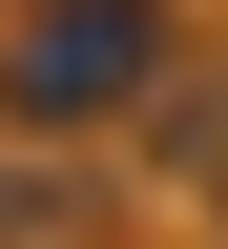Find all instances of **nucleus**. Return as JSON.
Masks as SVG:
<instances>
[{"label":"nucleus","instance_id":"1","mask_svg":"<svg viewBox=\"0 0 228 249\" xmlns=\"http://www.w3.org/2000/svg\"><path fill=\"white\" fill-rule=\"evenodd\" d=\"M124 42H145V21H124V0H83V21L42 42V83H62V104H104V83H124Z\"/></svg>","mask_w":228,"mask_h":249}]
</instances>
